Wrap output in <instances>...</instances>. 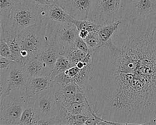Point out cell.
Instances as JSON below:
<instances>
[{"mask_svg":"<svg viewBox=\"0 0 156 125\" xmlns=\"http://www.w3.org/2000/svg\"><path fill=\"white\" fill-rule=\"evenodd\" d=\"M27 98L9 94L0 101V125H18L27 106Z\"/></svg>","mask_w":156,"mask_h":125,"instance_id":"6","label":"cell"},{"mask_svg":"<svg viewBox=\"0 0 156 125\" xmlns=\"http://www.w3.org/2000/svg\"><path fill=\"white\" fill-rule=\"evenodd\" d=\"M46 20V44L55 46L61 55L75 45L79 37L78 30L73 23Z\"/></svg>","mask_w":156,"mask_h":125,"instance_id":"4","label":"cell"},{"mask_svg":"<svg viewBox=\"0 0 156 125\" xmlns=\"http://www.w3.org/2000/svg\"><path fill=\"white\" fill-rule=\"evenodd\" d=\"M60 55H61V53L55 46L46 44L36 57L40 59L49 68L53 70L56 62Z\"/></svg>","mask_w":156,"mask_h":125,"instance_id":"15","label":"cell"},{"mask_svg":"<svg viewBox=\"0 0 156 125\" xmlns=\"http://www.w3.org/2000/svg\"><path fill=\"white\" fill-rule=\"evenodd\" d=\"M90 116L85 115H73L69 112L66 108L62 105L60 106L59 114L58 118L59 119L60 124L65 125H83L86 124L87 120Z\"/></svg>","mask_w":156,"mask_h":125,"instance_id":"14","label":"cell"},{"mask_svg":"<svg viewBox=\"0 0 156 125\" xmlns=\"http://www.w3.org/2000/svg\"><path fill=\"white\" fill-rule=\"evenodd\" d=\"M80 69L78 68L76 65L73 66V67L69 68L68 70L64 71V73L67 75V77L69 78L71 82H72V79L76 77L77 73L80 72Z\"/></svg>","mask_w":156,"mask_h":125,"instance_id":"29","label":"cell"},{"mask_svg":"<svg viewBox=\"0 0 156 125\" xmlns=\"http://www.w3.org/2000/svg\"><path fill=\"white\" fill-rule=\"evenodd\" d=\"M0 35L2 36L8 43L13 60L23 64V58L21 55V49L17 38L18 35L15 33H5L2 31H0Z\"/></svg>","mask_w":156,"mask_h":125,"instance_id":"17","label":"cell"},{"mask_svg":"<svg viewBox=\"0 0 156 125\" xmlns=\"http://www.w3.org/2000/svg\"><path fill=\"white\" fill-rule=\"evenodd\" d=\"M73 66L75 65L72 63L71 61L66 56L64 55H61L58 58L54 68L52 70L50 77L53 80L57 75L68 70Z\"/></svg>","mask_w":156,"mask_h":125,"instance_id":"20","label":"cell"},{"mask_svg":"<svg viewBox=\"0 0 156 125\" xmlns=\"http://www.w3.org/2000/svg\"><path fill=\"white\" fill-rule=\"evenodd\" d=\"M39 124H60L59 119L58 116L56 117L53 118H44V119H40L38 121L37 125Z\"/></svg>","mask_w":156,"mask_h":125,"instance_id":"28","label":"cell"},{"mask_svg":"<svg viewBox=\"0 0 156 125\" xmlns=\"http://www.w3.org/2000/svg\"><path fill=\"white\" fill-rule=\"evenodd\" d=\"M42 20L48 19L59 23H73L74 20L68 12L57 3L41 8Z\"/></svg>","mask_w":156,"mask_h":125,"instance_id":"11","label":"cell"},{"mask_svg":"<svg viewBox=\"0 0 156 125\" xmlns=\"http://www.w3.org/2000/svg\"><path fill=\"white\" fill-rule=\"evenodd\" d=\"M156 14V0H128L122 2V19L134 20Z\"/></svg>","mask_w":156,"mask_h":125,"instance_id":"8","label":"cell"},{"mask_svg":"<svg viewBox=\"0 0 156 125\" xmlns=\"http://www.w3.org/2000/svg\"><path fill=\"white\" fill-rule=\"evenodd\" d=\"M89 33V32L87 30H81L78 31V35H79V37H80L81 38L84 40L86 38L87 36Z\"/></svg>","mask_w":156,"mask_h":125,"instance_id":"31","label":"cell"},{"mask_svg":"<svg viewBox=\"0 0 156 125\" xmlns=\"http://www.w3.org/2000/svg\"><path fill=\"white\" fill-rule=\"evenodd\" d=\"M122 0H93L88 20L99 26L122 19Z\"/></svg>","mask_w":156,"mask_h":125,"instance_id":"5","label":"cell"},{"mask_svg":"<svg viewBox=\"0 0 156 125\" xmlns=\"http://www.w3.org/2000/svg\"><path fill=\"white\" fill-rule=\"evenodd\" d=\"M24 65L30 78L49 76L52 72V70L37 57L28 60Z\"/></svg>","mask_w":156,"mask_h":125,"instance_id":"13","label":"cell"},{"mask_svg":"<svg viewBox=\"0 0 156 125\" xmlns=\"http://www.w3.org/2000/svg\"><path fill=\"white\" fill-rule=\"evenodd\" d=\"M126 1H128V0H122V2H126Z\"/></svg>","mask_w":156,"mask_h":125,"instance_id":"32","label":"cell"},{"mask_svg":"<svg viewBox=\"0 0 156 125\" xmlns=\"http://www.w3.org/2000/svg\"><path fill=\"white\" fill-rule=\"evenodd\" d=\"M23 65L36 57L46 45V20L25 29L18 34Z\"/></svg>","mask_w":156,"mask_h":125,"instance_id":"3","label":"cell"},{"mask_svg":"<svg viewBox=\"0 0 156 125\" xmlns=\"http://www.w3.org/2000/svg\"><path fill=\"white\" fill-rule=\"evenodd\" d=\"M41 8L31 0H15L9 18L1 31L20 34L34 24L41 23Z\"/></svg>","mask_w":156,"mask_h":125,"instance_id":"2","label":"cell"},{"mask_svg":"<svg viewBox=\"0 0 156 125\" xmlns=\"http://www.w3.org/2000/svg\"><path fill=\"white\" fill-rule=\"evenodd\" d=\"M93 0H57L60 5L74 20H88Z\"/></svg>","mask_w":156,"mask_h":125,"instance_id":"10","label":"cell"},{"mask_svg":"<svg viewBox=\"0 0 156 125\" xmlns=\"http://www.w3.org/2000/svg\"><path fill=\"white\" fill-rule=\"evenodd\" d=\"M40 118L38 117L34 107V98L28 99L18 125H37Z\"/></svg>","mask_w":156,"mask_h":125,"instance_id":"16","label":"cell"},{"mask_svg":"<svg viewBox=\"0 0 156 125\" xmlns=\"http://www.w3.org/2000/svg\"><path fill=\"white\" fill-rule=\"evenodd\" d=\"M122 23V19L116 20L112 22L99 26L97 30L102 45L107 43L111 39L112 36L118 30Z\"/></svg>","mask_w":156,"mask_h":125,"instance_id":"18","label":"cell"},{"mask_svg":"<svg viewBox=\"0 0 156 125\" xmlns=\"http://www.w3.org/2000/svg\"><path fill=\"white\" fill-rule=\"evenodd\" d=\"M31 1L36 3L38 6L41 8L56 3L57 0H31Z\"/></svg>","mask_w":156,"mask_h":125,"instance_id":"30","label":"cell"},{"mask_svg":"<svg viewBox=\"0 0 156 125\" xmlns=\"http://www.w3.org/2000/svg\"><path fill=\"white\" fill-rule=\"evenodd\" d=\"M7 78L10 94L27 98L26 87L30 77L24 65L17 62L12 64L7 71Z\"/></svg>","mask_w":156,"mask_h":125,"instance_id":"9","label":"cell"},{"mask_svg":"<svg viewBox=\"0 0 156 125\" xmlns=\"http://www.w3.org/2000/svg\"><path fill=\"white\" fill-rule=\"evenodd\" d=\"M15 0H0V27L6 24Z\"/></svg>","mask_w":156,"mask_h":125,"instance_id":"22","label":"cell"},{"mask_svg":"<svg viewBox=\"0 0 156 125\" xmlns=\"http://www.w3.org/2000/svg\"><path fill=\"white\" fill-rule=\"evenodd\" d=\"M122 20L92 52L84 88L94 113L113 124H145L156 116V14Z\"/></svg>","mask_w":156,"mask_h":125,"instance_id":"1","label":"cell"},{"mask_svg":"<svg viewBox=\"0 0 156 125\" xmlns=\"http://www.w3.org/2000/svg\"><path fill=\"white\" fill-rule=\"evenodd\" d=\"M75 46L78 49H80V50H81V51H83L86 53H88L90 52L89 48L86 42L84 40L81 38L80 37L77 38V39L75 43Z\"/></svg>","mask_w":156,"mask_h":125,"instance_id":"27","label":"cell"},{"mask_svg":"<svg viewBox=\"0 0 156 125\" xmlns=\"http://www.w3.org/2000/svg\"><path fill=\"white\" fill-rule=\"evenodd\" d=\"M73 23L76 27L78 31L81 30H87L89 32H91L94 30H97L99 28V25L94 22L89 20H73Z\"/></svg>","mask_w":156,"mask_h":125,"instance_id":"24","label":"cell"},{"mask_svg":"<svg viewBox=\"0 0 156 125\" xmlns=\"http://www.w3.org/2000/svg\"><path fill=\"white\" fill-rule=\"evenodd\" d=\"M64 55L66 56L72 62L76 65L80 61L92 62V52H90L88 53H85L78 49L75 45L69 48L65 52Z\"/></svg>","mask_w":156,"mask_h":125,"instance_id":"19","label":"cell"},{"mask_svg":"<svg viewBox=\"0 0 156 125\" xmlns=\"http://www.w3.org/2000/svg\"><path fill=\"white\" fill-rule=\"evenodd\" d=\"M34 98V107L40 119L56 117L59 114L61 105L58 101L54 83L49 88Z\"/></svg>","mask_w":156,"mask_h":125,"instance_id":"7","label":"cell"},{"mask_svg":"<svg viewBox=\"0 0 156 125\" xmlns=\"http://www.w3.org/2000/svg\"><path fill=\"white\" fill-rule=\"evenodd\" d=\"M66 109L69 112L73 115L91 116L95 114L92 108L90 107L88 101L81 103L72 105L68 107Z\"/></svg>","mask_w":156,"mask_h":125,"instance_id":"21","label":"cell"},{"mask_svg":"<svg viewBox=\"0 0 156 125\" xmlns=\"http://www.w3.org/2000/svg\"><path fill=\"white\" fill-rule=\"evenodd\" d=\"M53 81L49 76L30 77L26 87V96L28 99L34 97L53 86Z\"/></svg>","mask_w":156,"mask_h":125,"instance_id":"12","label":"cell"},{"mask_svg":"<svg viewBox=\"0 0 156 125\" xmlns=\"http://www.w3.org/2000/svg\"><path fill=\"white\" fill-rule=\"evenodd\" d=\"M16 61L9 59L8 58L0 56V71H5L8 70L11 65Z\"/></svg>","mask_w":156,"mask_h":125,"instance_id":"26","label":"cell"},{"mask_svg":"<svg viewBox=\"0 0 156 125\" xmlns=\"http://www.w3.org/2000/svg\"><path fill=\"white\" fill-rule=\"evenodd\" d=\"M86 42L90 52H94L95 49L103 45L101 43L99 35L97 30L89 32L87 36L84 39Z\"/></svg>","mask_w":156,"mask_h":125,"instance_id":"23","label":"cell"},{"mask_svg":"<svg viewBox=\"0 0 156 125\" xmlns=\"http://www.w3.org/2000/svg\"><path fill=\"white\" fill-rule=\"evenodd\" d=\"M0 56L13 60L9 46L4 38L1 35H0Z\"/></svg>","mask_w":156,"mask_h":125,"instance_id":"25","label":"cell"}]
</instances>
